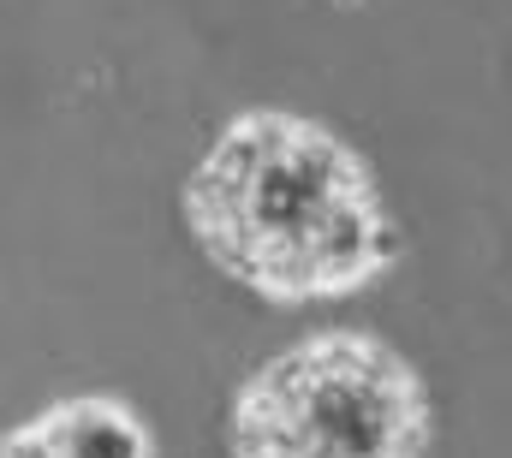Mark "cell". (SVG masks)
I'll return each mask as SVG.
<instances>
[{"label":"cell","mask_w":512,"mask_h":458,"mask_svg":"<svg viewBox=\"0 0 512 458\" xmlns=\"http://www.w3.org/2000/svg\"><path fill=\"white\" fill-rule=\"evenodd\" d=\"M197 250L268 304L352 298L382 280L399 232L370 161L310 114L227 119L179 191Z\"/></svg>","instance_id":"6da1fadb"},{"label":"cell","mask_w":512,"mask_h":458,"mask_svg":"<svg viewBox=\"0 0 512 458\" xmlns=\"http://www.w3.org/2000/svg\"><path fill=\"white\" fill-rule=\"evenodd\" d=\"M423 375L376 334L322 328L251 369L227 411L233 458H423Z\"/></svg>","instance_id":"7a4b0ae2"},{"label":"cell","mask_w":512,"mask_h":458,"mask_svg":"<svg viewBox=\"0 0 512 458\" xmlns=\"http://www.w3.org/2000/svg\"><path fill=\"white\" fill-rule=\"evenodd\" d=\"M0 458H155L149 423L114 393H78L18 423Z\"/></svg>","instance_id":"3957f363"}]
</instances>
